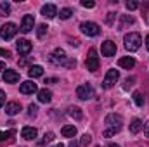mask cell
<instances>
[{
  "mask_svg": "<svg viewBox=\"0 0 149 147\" xmlns=\"http://www.w3.org/2000/svg\"><path fill=\"white\" fill-rule=\"evenodd\" d=\"M76 95L81 99V101H87L92 97V87L88 83H83V85H78L76 87Z\"/></svg>",
  "mask_w": 149,
  "mask_h": 147,
  "instance_id": "obj_9",
  "label": "cell"
},
{
  "mask_svg": "<svg viewBox=\"0 0 149 147\" xmlns=\"http://www.w3.org/2000/svg\"><path fill=\"white\" fill-rule=\"evenodd\" d=\"M146 47H148V49H149V35H148V37H146Z\"/></svg>",
  "mask_w": 149,
  "mask_h": 147,
  "instance_id": "obj_43",
  "label": "cell"
},
{
  "mask_svg": "<svg viewBox=\"0 0 149 147\" xmlns=\"http://www.w3.org/2000/svg\"><path fill=\"white\" fill-rule=\"evenodd\" d=\"M114 54H116V45H114V42H111V40L102 42V55L111 57Z\"/></svg>",
  "mask_w": 149,
  "mask_h": 147,
  "instance_id": "obj_12",
  "label": "cell"
},
{
  "mask_svg": "<svg viewBox=\"0 0 149 147\" xmlns=\"http://www.w3.org/2000/svg\"><path fill=\"white\" fill-rule=\"evenodd\" d=\"M54 147H64V146L63 144H57V146H54Z\"/></svg>",
  "mask_w": 149,
  "mask_h": 147,
  "instance_id": "obj_45",
  "label": "cell"
},
{
  "mask_svg": "<svg viewBox=\"0 0 149 147\" xmlns=\"http://www.w3.org/2000/svg\"><path fill=\"white\" fill-rule=\"evenodd\" d=\"M28 74H30V78H38V76H43V68L42 66H30V69H28Z\"/></svg>",
  "mask_w": 149,
  "mask_h": 147,
  "instance_id": "obj_19",
  "label": "cell"
},
{
  "mask_svg": "<svg viewBox=\"0 0 149 147\" xmlns=\"http://www.w3.org/2000/svg\"><path fill=\"white\" fill-rule=\"evenodd\" d=\"M0 55H2V57H10V52H9V50H3V49H0Z\"/></svg>",
  "mask_w": 149,
  "mask_h": 147,
  "instance_id": "obj_38",
  "label": "cell"
},
{
  "mask_svg": "<svg viewBox=\"0 0 149 147\" xmlns=\"http://www.w3.org/2000/svg\"><path fill=\"white\" fill-rule=\"evenodd\" d=\"M104 123H106V130H104V137L106 139H109V137H113V135H116L120 130H121V126H123V118L120 116V114H114V112H111V114H108L106 116V119H104Z\"/></svg>",
  "mask_w": 149,
  "mask_h": 147,
  "instance_id": "obj_1",
  "label": "cell"
},
{
  "mask_svg": "<svg viewBox=\"0 0 149 147\" xmlns=\"http://www.w3.org/2000/svg\"><path fill=\"white\" fill-rule=\"evenodd\" d=\"M3 104H5V92H2V90H0V107H2Z\"/></svg>",
  "mask_w": 149,
  "mask_h": 147,
  "instance_id": "obj_37",
  "label": "cell"
},
{
  "mask_svg": "<svg viewBox=\"0 0 149 147\" xmlns=\"http://www.w3.org/2000/svg\"><path fill=\"white\" fill-rule=\"evenodd\" d=\"M142 17H144L146 23H149V3H146V5L142 7Z\"/></svg>",
  "mask_w": 149,
  "mask_h": 147,
  "instance_id": "obj_30",
  "label": "cell"
},
{
  "mask_svg": "<svg viewBox=\"0 0 149 147\" xmlns=\"http://www.w3.org/2000/svg\"><path fill=\"white\" fill-rule=\"evenodd\" d=\"M134 102H135L137 106H144V97H142L141 92H135V94H134Z\"/></svg>",
  "mask_w": 149,
  "mask_h": 147,
  "instance_id": "obj_26",
  "label": "cell"
},
{
  "mask_svg": "<svg viewBox=\"0 0 149 147\" xmlns=\"http://www.w3.org/2000/svg\"><path fill=\"white\" fill-rule=\"evenodd\" d=\"M127 24H134V17H132V16L123 14V16H121V21H120V24H118V30H123Z\"/></svg>",
  "mask_w": 149,
  "mask_h": 147,
  "instance_id": "obj_22",
  "label": "cell"
},
{
  "mask_svg": "<svg viewBox=\"0 0 149 147\" xmlns=\"http://www.w3.org/2000/svg\"><path fill=\"white\" fill-rule=\"evenodd\" d=\"M61 133H63V137H74L76 135V128H74V125H66V126H63Z\"/></svg>",
  "mask_w": 149,
  "mask_h": 147,
  "instance_id": "obj_20",
  "label": "cell"
},
{
  "mask_svg": "<svg viewBox=\"0 0 149 147\" xmlns=\"http://www.w3.org/2000/svg\"><path fill=\"white\" fill-rule=\"evenodd\" d=\"M38 101H40L42 104H49V102L52 101V92H50V90H47V88L38 90Z\"/></svg>",
  "mask_w": 149,
  "mask_h": 147,
  "instance_id": "obj_17",
  "label": "cell"
},
{
  "mask_svg": "<svg viewBox=\"0 0 149 147\" xmlns=\"http://www.w3.org/2000/svg\"><path fill=\"white\" fill-rule=\"evenodd\" d=\"M142 126H144V125H142V121H141V119H134V121L130 123V133H134V135H135V133H139V132L142 130Z\"/></svg>",
  "mask_w": 149,
  "mask_h": 147,
  "instance_id": "obj_21",
  "label": "cell"
},
{
  "mask_svg": "<svg viewBox=\"0 0 149 147\" xmlns=\"http://www.w3.org/2000/svg\"><path fill=\"white\" fill-rule=\"evenodd\" d=\"M90 142H92V137H90L88 133H85V135L81 137V140H80V146H81V147H87Z\"/></svg>",
  "mask_w": 149,
  "mask_h": 147,
  "instance_id": "obj_28",
  "label": "cell"
},
{
  "mask_svg": "<svg viewBox=\"0 0 149 147\" xmlns=\"http://www.w3.org/2000/svg\"><path fill=\"white\" fill-rule=\"evenodd\" d=\"M12 133H14V132H0V142H3L5 139H9Z\"/></svg>",
  "mask_w": 149,
  "mask_h": 147,
  "instance_id": "obj_34",
  "label": "cell"
},
{
  "mask_svg": "<svg viewBox=\"0 0 149 147\" xmlns=\"http://www.w3.org/2000/svg\"><path fill=\"white\" fill-rule=\"evenodd\" d=\"M85 66H87V69H88L90 73H95V71L99 69V55H97V50H95V49H90V50H88Z\"/></svg>",
  "mask_w": 149,
  "mask_h": 147,
  "instance_id": "obj_4",
  "label": "cell"
},
{
  "mask_svg": "<svg viewBox=\"0 0 149 147\" xmlns=\"http://www.w3.org/2000/svg\"><path fill=\"white\" fill-rule=\"evenodd\" d=\"M68 114H70L71 118H74V119H81V118H83L81 109H80V107H76V106H71V107L68 109Z\"/></svg>",
  "mask_w": 149,
  "mask_h": 147,
  "instance_id": "obj_23",
  "label": "cell"
},
{
  "mask_svg": "<svg viewBox=\"0 0 149 147\" xmlns=\"http://www.w3.org/2000/svg\"><path fill=\"white\" fill-rule=\"evenodd\" d=\"M37 111H38L37 104H30V106H28V114H30V116H35V114H37Z\"/></svg>",
  "mask_w": 149,
  "mask_h": 147,
  "instance_id": "obj_33",
  "label": "cell"
},
{
  "mask_svg": "<svg viewBox=\"0 0 149 147\" xmlns=\"http://www.w3.org/2000/svg\"><path fill=\"white\" fill-rule=\"evenodd\" d=\"M3 81L5 83H16V81H19V73L14 71V69H5L3 71Z\"/></svg>",
  "mask_w": 149,
  "mask_h": 147,
  "instance_id": "obj_14",
  "label": "cell"
},
{
  "mask_svg": "<svg viewBox=\"0 0 149 147\" xmlns=\"http://www.w3.org/2000/svg\"><path fill=\"white\" fill-rule=\"evenodd\" d=\"M78 146H80V144H78L76 140H71V142H70V146H68V147H78Z\"/></svg>",
  "mask_w": 149,
  "mask_h": 147,
  "instance_id": "obj_40",
  "label": "cell"
},
{
  "mask_svg": "<svg viewBox=\"0 0 149 147\" xmlns=\"http://www.w3.org/2000/svg\"><path fill=\"white\" fill-rule=\"evenodd\" d=\"M118 66L120 68H123V69H132L134 66H135V59L134 57H121V59H118Z\"/></svg>",
  "mask_w": 149,
  "mask_h": 147,
  "instance_id": "obj_16",
  "label": "cell"
},
{
  "mask_svg": "<svg viewBox=\"0 0 149 147\" xmlns=\"http://www.w3.org/2000/svg\"><path fill=\"white\" fill-rule=\"evenodd\" d=\"M134 81H135V78H134V76H130V78H127V80H125V83H127V85H125V88H128V85L132 87V85H134Z\"/></svg>",
  "mask_w": 149,
  "mask_h": 147,
  "instance_id": "obj_35",
  "label": "cell"
},
{
  "mask_svg": "<svg viewBox=\"0 0 149 147\" xmlns=\"http://www.w3.org/2000/svg\"><path fill=\"white\" fill-rule=\"evenodd\" d=\"M71 14H73V10H71L70 7H64V9H61L59 17H61V19H70V17H71Z\"/></svg>",
  "mask_w": 149,
  "mask_h": 147,
  "instance_id": "obj_24",
  "label": "cell"
},
{
  "mask_svg": "<svg viewBox=\"0 0 149 147\" xmlns=\"http://www.w3.org/2000/svg\"><path fill=\"white\" fill-rule=\"evenodd\" d=\"M21 135H23V139H26V140H33V139H37L38 132H37V128H33V126H24V128L21 130Z\"/></svg>",
  "mask_w": 149,
  "mask_h": 147,
  "instance_id": "obj_15",
  "label": "cell"
},
{
  "mask_svg": "<svg viewBox=\"0 0 149 147\" xmlns=\"http://www.w3.org/2000/svg\"><path fill=\"white\" fill-rule=\"evenodd\" d=\"M19 92H21V94H35V92H38V87H37L35 81L28 80V81H23V83H21Z\"/></svg>",
  "mask_w": 149,
  "mask_h": 147,
  "instance_id": "obj_11",
  "label": "cell"
},
{
  "mask_svg": "<svg viewBox=\"0 0 149 147\" xmlns=\"http://www.w3.org/2000/svg\"><path fill=\"white\" fill-rule=\"evenodd\" d=\"M125 5H127V9H128V10H135V9L139 7V3H137L135 0H128V2L125 3Z\"/></svg>",
  "mask_w": 149,
  "mask_h": 147,
  "instance_id": "obj_32",
  "label": "cell"
},
{
  "mask_svg": "<svg viewBox=\"0 0 149 147\" xmlns=\"http://www.w3.org/2000/svg\"><path fill=\"white\" fill-rule=\"evenodd\" d=\"M33 26H35V17H33V14H26V16L23 17V21H21V31H23V33H30V31L33 30Z\"/></svg>",
  "mask_w": 149,
  "mask_h": 147,
  "instance_id": "obj_10",
  "label": "cell"
},
{
  "mask_svg": "<svg viewBox=\"0 0 149 147\" xmlns=\"http://www.w3.org/2000/svg\"><path fill=\"white\" fill-rule=\"evenodd\" d=\"M7 68H5V62H0V71H5Z\"/></svg>",
  "mask_w": 149,
  "mask_h": 147,
  "instance_id": "obj_42",
  "label": "cell"
},
{
  "mask_svg": "<svg viewBox=\"0 0 149 147\" xmlns=\"http://www.w3.org/2000/svg\"><path fill=\"white\" fill-rule=\"evenodd\" d=\"M118 78H120V71H118V69H109V71L106 73L104 81H102V88H106V90L113 88L114 83L118 81Z\"/></svg>",
  "mask_w": 149,
  "mask_h": 147,
  "instance_id": "obj_6",
  "label": "cell"
},
{
  "mask_svg": "<svg viewBox=\"0 0 149 147\" xmlns=\"http://www.w3.org/2000/svg\"><path fill=\"white\" fill-rule=\"evenodd\" d=\"M142 128H144V133H146V137L149 139V123H146V125H144Z\"/></svg>",
  "mask_w": 149,
  "mask_h": 147,
  "instance_id": "obj_39",
  "label": "cell"
},
{
  "mask_svg": "<svg viewBox=\"0 0 149 147\" xmlns=\"http://www.w3.org/2000/svg\"><path fill=\"white\" fill-rule=\"evenodd\" d=\"M80 30H81V33H85L87 37H97V35L101 33L99 24H95V23H92V21L81 23V24H80Z\"/></svg>",
  "mask_w": 149,
  "mask_h": 147,
  "instance_id": "obj_5",
  "label": "cell"
},
{
  "mask_svg": "<svg viewBox=\"0 0 149 147\" xmlns=\"http://www.w3.org/2000/svg\"><path fill=\"white\" fill-rule=\"evenodd\" d=\"M56 14H57V7H56L54 3H45V5L42 7V16H43V17L52 19Z\"/></svg>",
  "mask_w": 149,
  "mask_h": 147,
  "instance_id": "obj_13",
  "label": "cell"
},
{
  "mask_svg": "<svg viewBox=\"0 0 149 147\" xmlns=\"http://www.w3.org/2000/svg\"><path fill=\"white\" fill-rule=\"evenodd\" d=\"M108 147H120V146H118V144H109Z\"/></svg>",
  "mask_w": 149,
  "mask_h": 147,
  "instance_id": "obj_44",
  "label": "cell"
},
{
  "mask_svg": "<svg viewBox=\"0 0 149 147\" xmlns=\"http://www.w3.org/2000/svg\"><path fill=\"white\" fill-rule=\"evenodd\" d=\"M16 33H17V26H16L14 23H5V24L0 28V37L3 38V40H10Z\"/></svg>",
  "mask_w": 149,
  "mask_h": 147,
  "instance_id": "obj_7",
  "label": "cell"
},
{
  "mask_svg": "<svg viewBox=\"0 0 149 147\" xmlns=\"http://www.w3.org/2000/svg\"><path fill=\"white\" fill-rule=\"evenodd\" d=\"M114 17H116V14H114V12H109V16H108V19H106V23H108V24H113V19H114Z\"/></svg>",
  "mask_w": 149,
  "mask_h": 147,
  "instance_id": "obj_36",
  "label": "cell"
},
{
  "mask_svg": "<svg viewBox=\"0 0 149 147\" xmlns=\"http://www.w3.org/2000/svg\"><path fill=\"white\" fill-rule=\"evenodd\" d=\"M52 140H54V133H52V132H49V133H45V135H43V140L40 142V146H42V144H47V142H52Z\"/></svg>",
  "mask_w": 149,
  "mask_h": 147,
  "instance_id": "obj_29",
  "label": "cell"
},
{
  "mask_svg": "<svg viewBox=\"0 0 149 147\" xmlns=\"http://www.w3.org/2000/svg\"><path fill=\"white\" fill-rule=\"evenodd\" d=\"M9 12H10V3L2 2L0 3V16H9Z\"/></svg>",
  "mask_w": 149,
  "mask_h": 147,
  "instance_id": "obj_25",
  "label": "cell"
},
{
  "mask_svg": "<svg viewBox=\"0 0 149 147\" xmlns=\"http://www.w3.org/2000/svg\"><path fill=\"white\" fill-rule=\"evenodd\" d=\"M16 49H17V52L21 55H28L31 52V42L26 40V38H19L17 43H16Z\"/></svg>",
  "mask_w": 149,
  "mask_h": 147,
  "instance_id": "obj_8",
  "label": "cell"
},
{
  "mask_svg": "<svg viewBox=\"0 0 149 147\" xmlns=\"http://www.w3.org/2000/svg\"><path fill=\"white\" fill-rule=\"evenodd\" d=\"M142 45V37L139 33H127L125 35V49L130 50V52H135L139 50Z\"/></svg>",
  "mask_w": 149,
  "mask_h": 147,
  "instance_id": "obj_3",
  "label": "cell"
},
{
  "mask_svg": "<svg viewBox=\"0 0 149 147\" xmlns=\"http://www.w3.org/2000/svg\"><path fill=\"white\" fill-rule=\"evenodd\" d=\"M81 7L92 9V7H95V2H94V0H81Z\"/></svg>",
  "mask_w": 149,
  "mask_h": 147,
  "instance_id": "obj_31",
  "label": "cell"
},
{
  "mask_svg": "<svg viewBox=\"0 0 149 147\" xmlns=\"http://www.w3.org/2000/svg\"><path fill=\"white\" fill-rule=\"evenodd\" d=\"M50 61L54 62V64H57V66H74L76 64V61H68V55H66V52L63 50V49H56L54 52H52V55H50Z\"/></svg>",
  "mask_w": 149,
  "mask_h": 147,
  "instance_id": "obj_2",
  "label": "cell"
},
{
  "mask_svg": "<svg viewBox=\"0 0 149 147\" xmlns=\"http://www.w3.org/2000/svg\"><path fill=\"white\" fill-rule=\"evenodd\" d=\"M45 33H47V24H38V28H37V37H38V38H43V37H45Z\"/></svg>",
  "mask_w": 149,
  "mask_h": 147,
  "instance_id": "obj_27",
  "label": "cell"
},
{
  "mask_svg": "<svg viewBox=\"0 0 149 147\" xmlns=\"http://www.w3.org/2000/svg\"><path fill=\"white\" fill-rule=\"evenodd\" d=\"M19 111H21V104H19V102H9V104L5 106V112H7L9 116H16Z\"/></svg>",
  "mask_w": 149,
  "mask_h": 147,
  "instance_id": "obj_18",
  "label": "cell"
},
{
  "mask_svg": "<svg viewBox=\"0 0 149 147\" xmlns=\"http://www.w3.org/2000/svg\"><path fill=\"white\" fill-rule=\"evenodd\" d=\"M56 81H57L56 78H47V80H45V83H56Z\"/></svg>",
  "mask_w": 149,
  "mask_h": 147,
  "instance_id": "obj_41",
  "label": "cell"
}]
</instances>
